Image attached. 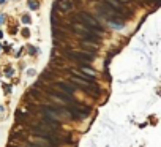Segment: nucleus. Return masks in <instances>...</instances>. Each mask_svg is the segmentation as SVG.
Masks as SVG:
<instances>
[{
    "label": "nucleus",
    "instance_id": "1",
    "mask_svg": "<svg viewBox=\"0 0 161 147\" xmlns=\"http://www.w3.org/2000/svg\"><path fill=\"white\" fill-rule=\"evenodd\" d=\"M79 22H84L85 24V27H88L92 32H93L97 37L98 35H103L104 32H103V29L100 27V24H98V21H95L93 17H92L90 14H87V13H79L78 14V17H76Z\"/></svg>",
    "mask_w": 161,
    "mask_h": 147
},
{
    "label": "nucleus",
    "instance_id": "2",
    "mask_svg": "<svg viewBox=\"0 0 161 147\" xmlns=\"http://www.w3.org/2000/svg\"><path fill=\"white\" fill-rule=\"evenodd\" d=\"M65 56L70 57L76 62H79L81 65H85V63H90L95 60V56L93 54H88V52H76V51H70V49H66L65 51Z\"/></svg>",
    "mask_w": 161,
    "mask_h": 147
},
{
    "label": "nucleus",
    "instance_id": "3",
    "mask_svg": "<svg viewBox=\"0 0 161 147\" xmlns=\"http://www.w3.org/2000/svg\"><path fill=\"white\" fill-rule=\"evenodd\" d=\"M71 29H73V32H74V33H78L79 37H82V38H84V41H85V40H92V41H93V40H98V37H97L93 32H92L88 27L81 26L79 22L71 24Z\"/></svg>",
    "mask_w": 161,
    "mask_h": 147
},
{
    "label": "nucleus",
    "instance_id": "4",
    "mask_svg": "<svg viewBox=\"0 0 161 147\" xmlns=\"http://www.w3.org/2000/svg\"><path fill=\"white\" fill-rule=\"evenodd\" d=\"M98 11L104 16V17H107L109 21H114V22H120L123 17H122V14L119 13V11H116L114 8H111L107 3H103V5H100V8H98Z\"/></svg>",
    "mask_w": 161,
    "mask_h": 147
},
{
    "label": "nucleus",
    "instance_id": "5",
    "mask_svg": "<svg viewBox=\"0 0 161 147\" xmlns=\"http://www.w3.org/2000/svg\"><path fill=\"white\" fill-rule=\"evenodd\" d=\"M55 7H57L60 11H63V13H70V11L74 10V3L71 2V0H57Z\"/></svg>",
    "mask_w": 161,
    "mask_h": 147
},
{
    "label": "nucleus",
    "instance_id": "6",
    "mask_svg": "<svg viewBox=\"0 0 161 147\" xmlns=\"http://www.w3.org/2000/svg\"><path fill=\"white\" fill-rule=\"evenodd\" d=\"M104 2H106L111 8H114L116 11H119L120 14H122V13H128L126 8H125V5L120 2V0H104Z\"/></svg>",
    "mask_w": 161,
    "mask_h": 147
},
{
    "label": "nucleus",
    "instance_id": "7",
    "mask_svg": "<svg viewBox=\"0 0 161 147\" xmlns=\"http://www.w3.org/2000/svg\"><path fill=\"white\" fill-rule=\"evenodd\" d=\"M82 47L88 54H93L95 51H98V44L97 43H90V41H82Z\"/></svg>",
    "mask_w": 161,
    "mask_h": 147
},
{
    "label": "nucleus",
    "instance_id": "8",
    "mask_svg": "<svg viewBox=\"0 0 161 147\" xmlns=\"http://www.w3.org/2000/svg\"><path fill=\"white\" fill-rule=\"evenodd\" d=\"M29 7H30L32 10H36L40 5H38V2H36V0H30V2H29Z\"/></svg>",
    "mask_w": 161,
    "mask_h": 147
},
{
    "label": "nucleus",
    "instance_id": "9",
    "mask_svg": "<svg viewBox=\"0 0 161 147\" xmlns=\"http://www.w3.org/2000/svg\"><path fill=\"white\" fill-rule=\"evenodd\" d=\"M29 52H30V56H36V52H38V51H36V49H35L33 46H29Z\"/></svg>",
    "mask_w": 161,
    "mask_h": 147
},
{
    "label": "nucleus",
    "instance_id": "10",
    "mask_svg": "<svg viewBox=\"0 0 161 147\" xmlns=\"http://www.w3.org/2000/svg\"><path fill=\"white\" fill-rule=\"evenodd\" d=\"M22 21H24V22H26V24H29V22H30V17H29V16H27V14H26V16H24V17H22Z\"/></svg>",
    "mask_w": 161,
    "mask_h": 147
},
{
    "label": "nucleus",
    "instance_id": "11",
    "mask_svg": "<svg viewBox=\"0 0 161 147\" xmlns=\"http://www.w3.org/2000/svg\"><path fill=\"white\" fill-rule=\"evenodd\" d=\"M5 73H7V75H10V76H11V75H13V70H11V68H7V70H5Z\"/></svg>",
    "mask_w": 161,
    "mask_h": 147
},
{
    "label": "nucleus",
    "instance_id": "12",
    "mask_svg": "<svg viewBox=\"0 0 161 147\" xmlns=\"http://www.w3.org/2000/svg\"><path fill=\"white\" fill-rule=\"evenodd\" d=\"M3 89H5V90H7V92H5V93H10V92H11V87H8V86H3Z\"/></svg>",
    "mask_w": 161,
    "mask_h": 147
},
{
    "label": "nucleus",
    "instance_id": "13",
    "mask_svg": "<svg viewBox=\"0 0 161 147\" xmlns=\"http://www.w3.org/2000/svg\"><path fill=\"white\" fill-rule=\"evenodd\" d=\"M22 33H24V37H29V35H30V32H29L27 29H24V32H22Z\"/></svg>",
    "mask_w": 161,
    "mask_h": 147
},
{
    "label": "nucleus",
    "instance_id": "14",
    "mask_svg": "<svg viewBox=\"0 0 161 147\" xmlns=\"http://www.w3.org/2000/svg\"><path fill=\"white\" fill-rule=\"evenodd\" d=\"M3 19H5V17H3V14H0V24L3 22Z\"/></svg>",
    "mask_w": 161,
    "mask_h": 147
},
{
    "label": "nucleus",
    "instance_id": "15",
    "mask_svg": "<svg viewBox=\"0 0 161 147\" xmlns=\"http://www.w3.org/2000/svg\"><path fill=\"white\" fill-rule=\"evenodd\" d=\"M71 2H73V3H74V2H76V3H81V0H71Z\"/></svg>",
    "mask_w": 161,
    "mask_h": 147
},
{
    "label": "nucleus",
    "instance_id": "16",
    "mask_svg": "<svg viewBox=\"0 0 161 147\" xmlns=\"http://www.w3.org/2000/svg\"><path fill=\"white\" fill-rule=\"evenodd\" d=\"M3 2H5V0H0V3H3Z\"/></svg>",
    "mask_w": 161,
    "mask_h": 147
}]
</instances>
